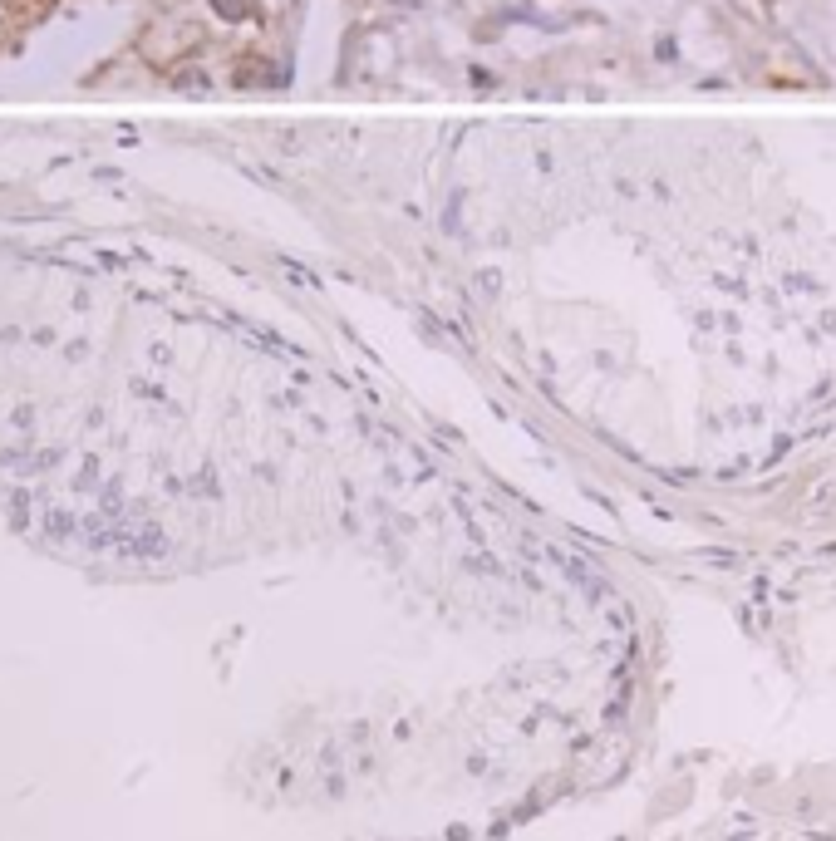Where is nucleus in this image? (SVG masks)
Masks as SVG:
<instances>
[{"mask_svg":"<svg viewBox=\"0 0 836 841\" xmlns=\"http://www.w3.org/2000/svg\"><path fill=\"white\" fill-rule=\"evenodd\" d=\"M217 5H222L227 15H241V10H246V0H217Z\"/></svg>","mask_w":836,"mask_h":841,"instance_id":"1","label":"nucleus"}]
</instances>
